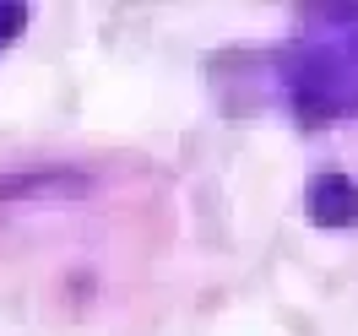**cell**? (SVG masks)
<instances>
[{"instance_id": "1", "label": "cell", "mask_w": 358, "mask_h": 336, "mask_svg": "<svg viewBox=\"0 0 358 336\" xmlns=\"http://www.w3.org/2000/svg\"><path fill=\"white\" fill-rule=\"evenodd\" d=\"M22 22H27L22 6H0V44H11V38L22 33Z\"/></svg>"}]
</instances>
